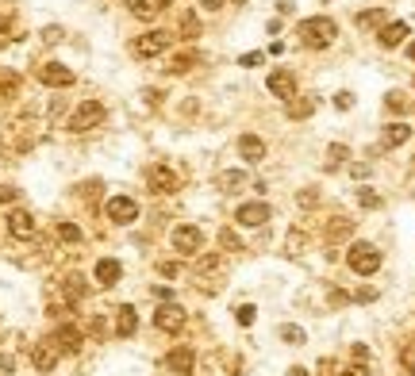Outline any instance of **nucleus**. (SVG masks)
Listing matches in <instances>:
<instances>
[{"label":"nucleus","mask_w":415,"mask_h":376,"mask_svg":"<svg viewBox=\"0 0 415 376\" xmlns=\"http://www.w3.org/2000/svg\"><path fill=\"white\" fill-rule=\"evenodd\" d=\"M296 35H300V43H304L308 51H327V46L335 43V35H338V23L327 20V15H312V20H300Z\"/></svg>","instance_id":"f257e3e1"},{"label":"nucleus","mask_w":415,"mask_h":376,"mask_svg":"<svg viewBox=\"0 0 415 376\" xmlns=\"http://www.w3.org/2000/svg\"><path fill=\"white\" fill-rule=\"evenodd\" d=\"M346 265L354 269L357 276H373L381 269V250L369 246V242H354L350 253H346Z\"/></svg>","instance_id":"f03ea898"},{"label":"nucleus","mask_w":415,"mask_h":376,"mask_svg":"<svg viewBox=\"0 0 415 376\" xmlns=\"http://www.w3.org/2000/svg\"><path fill=\"white\" fill-rule=\"evenodd\" d=\"M169 46H173V31H146V35H138L131 43V54L135 58H158Z\"/></svg>","instance_id":"7ed1b4c3"},{"label":"nucleus","mask_w":415,"mask_h":376,"mask_svg":"<svg viewBox=\"0 0 415 376\" xmlns=\"http://www.w3.org/2000/svg\"><path fill=\"white\" fill-rule=\"evenodd\" d=\"M104 116H108V112H104L100 100H85V104H81V108L70 116V130H73V135H85V130L100 127Z\"/></svg>","instance_id":"20e7f679"},{"label":"nucleus","mask_w":415,"mask_h":376,"mask_svg":"<svg viewBox=\"0 0 415 376\" xmlns=\"http://www.w3.org/2000/svg\"><path fill=\"white\" fill-rule=\"evenodd\" d=\"M104 215H108L112 223L127 227V223H135V219H138V203L131 200V196H112V200L104 203Z\"/></svg>","instance_id":"39448f33"},{"label":"nucleus","mask_w":415,"mask_h":376,"mask_svg":"<svg viewBox=\"0 0 415 376\" xmlns=\"http://www.w3.org/2000/svg\"><path fill=\"white\" fill-rule=\"evenodd\" d=\"M173 250L177 253H189V257L204 250V234H200V227H189V223L177 227V231H173Z\"/></svg>","instance_id":"423d86ee"},{"label":"nucleus","mask_w":415,"mask_h":376,"mask_svg":"<svg viewBox=\"0 0 415 376\" xmlns=\"http://www.w3.org/2000/svg\"><path fill=\"white\" fill-rule=\"evenodd\" d=\"M39 81L51 85V88H70L73 85V69L62 65V62H46V65H39Z\"/></svg>","instance_id":"0eeeda50"},{"label":"nucleus","mask_w":415,"mask_h":376,"mask_svg":"<svg viewBox=\"0 0 415 376\" xmlns=\"http://www.w3.org/2000/svg\"><path fill=\"white\" fill-rule=\"evenodd\" d=\"M154 326H158V330H166V334H177L185 326V311L173 304V300H169V304H162L158 311H154Z\"/></svg>","instance_id":"6e6552de"},{"label":"nucleus","mask_w":415,"mask_h":376,"mask_svg":"<svg viewBox=\"0 0 415 376\" xmlns=\"http://www.w3.org/2000/svg\"><path fill=\"white\" fill-rule=\"evenodd\" d=\"M265 85H270L273 96H281V100H292L296 96V73L289 69H273L270 77H265Z\"/></svg>","instance_id":"1a4fd4ad"},{"label":"nucleus","mask_w":415,"mask_h":376,"mask_svg":"<svg viewBox=\"0 0 415 376\" xmlns=\"http://www.w3.org/2000/svg\"><path fill=\"white\" fill-rule=\"evenodd\" d=\"M235 219H239L242 227H262L273 219V211H270V203H242V208L235 211Z\"/></svg>","instance_id":"9d476101"},{"label":"nucleus","mask_w":415,"mask_h":376,"mask_svg":"<svg viewBox=\"0 0 415 376\" xmlns=\"http://www.w3.org/2000/svg\"><path fill=\"white\" fill-rule=\"evenodd\" d=\"M192 365H197V354H192L189 346H177V349H169V357H166V369H169V372H177V376H189V372H192Z\"/></svg>","instance_id":"9b49d317"},{"label":"nucleus","mask_w":415,"mask_h":376,"mask_svg":"<svg viewBox=\"0 0 415 376\" xmlns=\"http://www.w3.org/2000/svg\"><path fill=\"white\" fill-rule=\"evenodd\" d=\"M146 184H150L154 192H173V188H177V173L169 166H150V169H146Z\"/></svg>","instance_id":"f8f14e48"},{"label":"nucleus","mask_w":415,"mask_h":376,"mask_svg":"<svg viewBox=\"0 0 415 376\" xmlns=\"http://www.w3.org/2000/svg\"><path fill=\"white\" fill-rule=\"evenodd\" d=\"M8 234L12 239H35V215L31 211H12L8 215Z\"/></svg>","instance_id":"ddd939ff"},{"label":"nucleus","mask_w":415,"mask_h":376,"mask_svg":"<svg viewBox=\"0 0 415 376\" xmlns=\"http://www.w3.org/2000/svg\"><path fill=\"white\" fill-rule=\"evenodd\" d=\"M31 361H35V369H39V372H51L54 365H58V346H54V338L39 342L35 354H31Z\"/></svg>","instance_id":"4468645a"},{"label":"nucleus","mask_w":415,"mask_h":376,"mask_svg":"<svg viewBox=\"0 0 415 376\" xmlns=\"http://www.w3.org/2000/svg\"><path fill=\"white\" fill-rule=\"evenodd\" d=\"M404 39H408V23H404V20H393V23H385V27H381L377 43L385 46V51H393V46H400Z\"/></svg>","instance_id":"2eb2a0df"},{"label":"nucleus","mask_w":415,"mask_h":376,"mask_svg":"<svg viewBox=\"0 0 415 376\" xmlns=\"http://www.w3.org/2000/svg\"><path fill=\"white\" fill-rule=\"evenodd\" d=\"M119 276H124V265L112 257H100L96 261V281L104 284V288H112V284H119Z\"/></svg>","instance_id":"dca6fc26"},{"label":"nucleus","mask_w":415,"mask_h":376,"mask_svg":"<svg viewBox=\"0 0 415 376\" xmlns=\"http://www.w3.org/2000/svg\"><path fill=\"white\" fill-rule=\"evenodd\" d=\"M239 154L250 161V166H254V161L265 158V142H262L258 135H242V138H239Z\"/></svg>","instance_id":"f3484780"},{"label":"nucleus","mask_w":415,"mask_h":376,"mask_svg":"<svg viewBox=\"0 0 415 376\" xmlns=\"http://www.w3.org/2000/svg\"><path fill=\"white\" fill-rule=\"evenodd\" d=\"M411 138V127H404V123H388L385 127V135H381V146L385 150H396V146H404Z\"/></svg>","instance_id":"a211bd4d"},{"label":"nucleus","mask_w":415,"mask_h":376,"mask_svg":"<svg viewBox=\"0 0 415 376\" xmlns=\"http://www.w3.org/2000/svg\"><path fill=\"white\" fill-rule=\"evenodd\" d=\"M127 12H131L135 20H158L162 0H127Z\"/></svg>","instance_id":"6ab92c4d"},{"label":"nucleus","mask_w":415,"mask_h":376,"mask_svg":"<svg viewBox=\"0 0 415 376\" xmlns=\"http://www.w3.org/2000/svg\"><path fill=\"white\" fill-rule=\"evenodd\" d=\"M54 342H58V349H66V354H77V349H81V330H77V326H58Z\"/></svg>","instance_id":"aec40b11"},{"label":"nucleus","mask_w":415,"mask_h":376,"mask_svg":"<svg viewBox=\"0 0 415 376\" xmlns=\"http://www.w3.org/2000/svg\"><path fill=\"white\" fill-rule=\"evenodd\" d=\"M135 330H138L135 307H119V315H116V334H119V338H131Z\"/></svg>","instance_id":"412c9836"},{"label":"nucleus","mask_w":415,"mask_h":376,"mask_svg":"<svg viewBox=\"0 0 415 376\" xmlns=\"http://www.w3.org/2000/svg\"><path fill=\"white\" fill-rule=\"evenodd\" d=\"M385 20H388V15H385V8H369V12H357V27H362V31H377V27H385Z\"/></svg>","instance_id":"4be33fe9"},{"label":"nucleus","mask_w":415,"mask_h":376,"mask_svg":"<svg viewBox=\"0 0 415 376\" xmlns=\"http://www.w3.org/2000/svg\"><path fill=\"white\" fill-rule=\"evenodd\" d=\"M197 62H200V54H197V51H181V54H173V58H169L166 73H189Z\"/></svg>","instance_id":"5701e85b"},{"label":"nucleus","mask_w":415,"mask_h":376,"mask_svg":"<svg viewBox=\"0 0 415 376\" xmlns=\"http://www.w3.org/2000/svg\"><path fill=\"white\" fill-rule=\"evenodd\" d=\"M284 112H289V119H308L315 112V100H312V96H308V100H289V108H284Z\"/></svg>","instance_id":"b1692460"},{"label":"nucleus","mask_w":415,"mask_h":376,"mask_svg":"<svg viewBox=\"0 0 415 376\" xmlns=\"http://www.w3.org/2000/svg\"><path fill=\"white\" fill-rule=\"evenodd\" d=\"M346 158H350V150H346L343 142H331L327 146V169H343Z\"/></svg>","instance_id":"393cba45"},{"label":"nucleus","mask_w":415,"mask_h":376,"mask_svg":"<svg viewBox=\"0 0 415 376\" xmlns=\"http://www.w3.org/2000/svg\"><path fill=\"white\" fill-rule=\"evenodd\" d=\"M219 188H227V192H231V188H239V184H246V173H242V169H227V173H219V181H216Z\"/></svg>","instance_id":"a878e982"},{"label":"nucleus","mask_w":415,"mask_h":376,"mask_svg":"<svg viewBox=\"0 0 415 376\" xmlns=\"http://www.w3.org/2000/svg\"><path fill=\"white\" fill-rule=\"evenodd\" d=\"M181 35H185V39H197V35H200V23H197V15H192V12L181 15Z\"/></svg>","instance_id":"bb28decb"},{"label":"nucleus","mask_w":415,"mask_h":376,"mask_svg":"<svg viewBox=\"0 0 415 376\" xmlns=\"http://www.w3.org/2000/svg\"><path fill=\"white\" fill-rule=\"evenodd\" d=\"M350 231H354V223H350V219H335V223L327 227V239H346Z\"/></svg>","instance_id":"cd10ccee"},{"label":"nucleus","mask_w":415,"mask_h":376,"mask_svg":"<svg viewBox=\"0 0 415 376\" xmlns=\"http://www.w3.org/2000/svg\"><path fill=\"white\" fill-rule=\"evenodd\" d=\"M58 239L62 242H81V227L77 223H58Z\"/></svg>","instance_id":"c85d7f7f"},{"label":"nucleus","mask_w":415,"mask_h":376,"mask_svg":"<svg viewBox=\"0 0 415 376\" xmlns=\"http://www.w3.org/2000/svg\"><path fill=\"white\" fill-rule=\"evenodd\" d=\"M385 108L388 112H408V96H404V93H388L385 96Z\"/></svg>","instance_id":"c756f323"},{"label":"nucleus","mask_w":415,"mask_h":376,"mask_svg":"<svg viewBox=\"0 0 415 376\" xmlns=\"http://www.w3.org/2000/svg\"><path fill=\"white\" fill-rule=\"evenodd\" d=\"M357 203H362V208H381V196L373 192V188H357Z\"/></svg>","instance_id":"7c9ffc66"},{"label":"nucleus","mask_w":415,"mask_h":376,"mask_svg":"<svg viewBox=\"0 0 415 376\" xmlns=\"http://www.w3.org/2000/svg\"><path fill=\"white\" fill-rule=\"evenodd\" d=\"M281 338L289 342V346H304V330H300V326H281Z\"/></svg>","instance_id":"2f4dec72"},{"label":"nucleus","mask_w":415,"mask_h":376,"mask_svg":"<svg viewBox=\"0 0 415 376\" xmlns=\"http://www.w3.org/2000/svg\"><path fill=\"white\" fill-rule=\"evenodd\" d=\"M400 365H404L408 372H415V342H408V346L400 349Z\"/></svg>","instance_id":"473e14b6"},{"label":"nucleus","mask_w":415,"mask_h":376,"mask_svg":"<svg viewBox=\"0 0 415 376\" xmlns=\"http://www.w3.org/2000/svg\"><path fill=\"white\" fill-rule=\"evenodd\" d=\"M335 108L350 112V108H354V93H346V88H343V93H335Z\"/></svg>","instance_id":"72a5a7b5"},{"label":"nucleus","mask_w":415,"mask_h":376,"mask_svg":"<svg viewBox=\"0 0 415 376\" xmlns=\"http://www.w3.org/2000/svg\"><path fill=\"white\" fill-rule=\"evenodd\" d=\"M235 318H239L242 326H250V323H254V307H250V304H242L239 311H235Z\"/></svg>","instance_id":"f704fd0d"},{"label":"nucleus","mask_w":415,"mask_h":376,"mask_svg":"<svg viewBox=\"0 0 415 376\" xmlns=\"http://www.w3.org/2000/svg\"><path fill=\"white\" fill-rule=\"evenodd\" d=\"M262 62H265V54H258V51L254 54H242V58H239V65H246V69H254V65H262Z\"/></svg>","instance_id":"c9c22d12"},{"label":"nucleus","mask_w":415,"mask_h":376,"mask_svg":"<svg viewBox=\"0 0 415 376\" xmlns=\"http://www.w3.org/2000/svg\"><path fill=\"white\" fill-rule=\"evenodd\" d=\"M219 239H223V246H227V250H242V242H239V234H235V231H223Z\"/></svg>","instance_id":"e433bc0d"},{"label":"nucleus","mask_w":415,"mask_h":376,"mask_svg":"<svg viewBox=\"0 0 415 376\" xmlns=\"http://www.w3.org/2000/svg\"><path fill=\"white\" fill-rule=\"evenodd\" d=\"M300 250H304V234L292 231V234H289V253H300Z\"/></svg>","instance_id":"4c0bfd02"},{"label":"nucleus","mask_w":415,"mask_h":376,"mask_svg":"<svg viewBox=\"0 0 415 376\" xmlns=\"http://www.w3.org/2000/svg\"><path fill=\"white\" fill-rule=\"evenodd\" d=\"M43 43H62V27H46L43 31Z\"/></svg>","instance_id":"58836bf2"},{"label":"nucleus","mask_w":415,"mask_h":376,"mask_svg":"<svg viewBox=\"0 0 415 376\" xmlns=\"http://www.w3.org/2000/svg\"><path fill=\"white\" fill-rule=\"evenodd\" d=\"M15 196H20V188H8V184H0V203L15 200Z\"/></svg>","instance_id":"ea45409f"},{"label":"nucleus","mask_w":415,"mask_h":376,"mask_svg":"<svg viewBox=\"0 0 415 376\" xmlns=\"http://www.w3.org/2000/svg\"><path fill=\"white\" fill-rule=\"evenodd\" d=\"M8 31H12V23H8V15H0V43H8V39H12Z\"/></svg>","instance_id":"a19ab883"},{"label":"nucleus","mask_w":415,"mask_h":376,"mask_svg":"<svg viewBox=\"0 0 415 376\" xmlns=\"http://www.w3.org/2000/svg\"><path fill=\"white\" fill-rule=\"evenodd\" d=\"M315 200H320V196H315V192H312V188H308V192H304V196H300V203H304V208H315Z\"/></svg>","instance_id":"79ce46f5"},{"label":"nucleus","mask_w":415,"mask_h":376,"mask_svg":"<svg viewBox=\"0 0 415 376\" xmlns=\"http://www.w3.org/2000/svg\"><path fill=\"white\" fill-rule=\"evenodd\" d=\"M350 354H354V361H369V349H365V346H354Z\"/></svg>","instance_id":"37998d69"},{"label":"nucleus","mask_w":415,"mask_h":376,"mask_svg":"<svg viewBox=\"0 0 415 376\" xmlns=\"http://www.w3.org/2000/svg\"><path fill=\"white\" fill-rule=\"evenodd\" d=\"M200 8H204V12H219V8H223V0H200Z\"/></svg>","instance_id":"c03bdc74"},{"label":"nucleus","mask_w":415,"mask_h":376,"mask_svg":"<svg viewBox=\"0 0 415 376\" xmlns=\"http://www.w3.org/2000/svg\"><path fill=\"white\" fill-rule=\"evenodd\" d=\"M354 300H362V304H369V300H377V292H373V288H362Z\"/></svg>","instance_id":"a18cd8bd"},{"label":"nucleus","mask_w":415,"mask_h":376,"mask_svg":"<svg viewBox=\"0 0 415 376\" xmlns=\"http://www.w3.org/2000/svg\"><path fill=\"white\" fill-rule=\"evenodd\" d=\"M346 376H369V369H365V365H350Z\"/></svg>","instance_id":"49530a36"},{"label":"nucleus","mask_w":415,"mask_h":376,"mask_svg":"<svg viewBox=\"0 0 415 376\" xmlns=\"http://www.w3.org/2000/svg\"><path fill=\"white\" fill-rule=\"evenodd\" d=\"M162 276H177V265H173V261H162Z\"/></svg>","instance_id":"de8ad7c7"},{"label":"nucleus","mask_w":415,"mask_h":376,"mask_svg":"<svg viewBox=\"0 0 415 376\" xmlns=\"http://www.w3.org/2000/svg\"><path fill=\"white\" fill-rule=\"evenodd\" d=\"M289 376H308L304 369H289Z\"/></svg>","instance_id":"09e8293b"},{"label":"nucleus","mask_w":415,"mask_h":376,"mask_svg":"<svg viewBox=\"0 0 415 376\" xmlns=\"http://www.w3.org/2000/svg\"><path fill=\"white\" fill-rule=\"evenodd\" d=\"M408 58H411V62H415V43H411V46H408Z\"/></svg>","instance_id":"8fccbe9b"},{"label":"nucleus","mask_w":415,"mask_h":376,"mask_svg":"<svg viewBox=\"0 0 415 376\" xmlns=\"http://www.w3.org/2000/svg\"><path fill=\"white\" fill-rule=\"evenodd\" d=\"M162 4H173V0H162Z\"/></svg>","instance_id":"3c124183"},{"label":"nucleus","mask_w":415,"mask_h":376,"mask_svg":"<svg viewBox=\"0 0 415 376\" xmlns=\"http://www.w3.org/2000/svg\"><path fill=\"white\" fill-rule=\"evenodd\" d=\"M235 4H246V0H235Z\"/></svg>","instance_id":"603ef678"},{"label":"nucleus","mask_w":415,"mask_h":376,"mask_svg":"<svg viewBox=\"0 0 415 376\" xmlns=\"http://www.w3.org/2000/svg\"><path fill=\"white\" fill-rule=\"evenodd\" d=\"M0 146H4V138H0Z\"/></svg>","instance_id":"864d4df0"},{"label":"nucleus","mask_w":415,"mask_h":376,"mask_svg":"<svg viewBox=\"0 0 415 376\" xmlns=\"http://www.w3.org/2000/svg\"><path fill=\"white\" fill-rule=\"evenodd\" d=\"M323 4H327V0H323Z\"/></svg>","instance_id":"5fc2aeb1"}]
</instances>
